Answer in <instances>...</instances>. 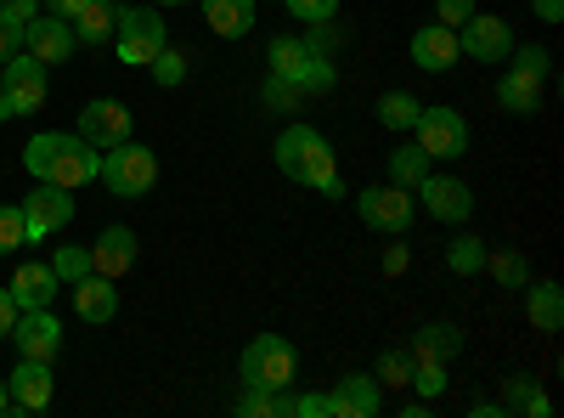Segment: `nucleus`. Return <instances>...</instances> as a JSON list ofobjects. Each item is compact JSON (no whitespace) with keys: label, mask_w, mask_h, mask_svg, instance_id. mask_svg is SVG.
Instances as JSON below:
<instances>
[{"label":"nucleus","mask_w":564,"mask_h":418,"mask_svg":"<svg viewBox=\"0 0 564 418\" xmlns=\"http://www.w3.org/2000/svg\"><path fill=\"white\" fill-rule=\"evenodd\" d=\"M265 63H271V74L294 79L305 97H316V90H334V79H339L322 45H316V40H300V34H276V40L265 45Z\"/></svg>","instance_id":"nucleus-3"},{"label":"nucleus","mask_w":564,"mask_h":418,"mask_svg":"<svg viewBox=\"0 0 564 418\" xmlns=\"http://www.w3.org/2000/svg\"><path fill=\"white\" fill-rule=\"evenodd\" d=\"M356 210H361V221H367L372 232H390V238H401V232L412 226V215H417L412 193L395 187V181H384V187H361V193H356Z\"/></svg>","instance_id":"nucleus-9"},{"label":"nucleus","mask_w":564,"mask_h":418,"mask_svg":"<svg viewBox=\"0 0 564 418\" xmlns=\"http://www.w3.org/2000/svg\"><path fill=\"white\" fill-rule=\"evenodd\" d=\"M159 7H181V0H159Z\"/></svg>","instance_id":"nucleus-51"},{"label":"nucleus","mask_w":564,"mask_h":418,"mask_svg":"<svg viewBox=\"0 0 564 418\" xmlns=\"http://www.w3.org/2000/svg\"><path fill=\"white\" fill-rule=\"evenodd\" d=\"M372 379H379V385H412V351H384L379 356V374H372Z\"/></svg>","instance_id":"nucleus-35"},{"label":"nucleus","mask_w":564,"mask_h":418,"mask_svg":"<svg viewBox=\"0 0 564 418\" xmlns=\"http://www.w3.org/2000/svg\"><path fill=\"white\" fill-rule=\"evenodd\" d=\"M7 396H12V412H45L52 407V362L23 356L18 374L7 379Z\"/></svg>","instance_id":"nucleus-15"},{"label":"nucleus","mask_w":564,"mask_h":418,"mask_svg":"<svg viewBox=\"0 0 564 418\" xmlns=\"http://www.w3.org/2000/svg\"><path fill=\"white\" fill-rule=\"evenodd\" d=\"M238 374H243L249 390H289L300 379V351H294V340H282V334H260V340L243 345Z\"/></svg>","instance_id":"nucleus-4"},{"label":"nucleus","mask_w":564,"mask_h":418,"mask_svg":"<svg viewBox=\"0 0 564 418\" xmlns=\"http://www.w3.org/2000/svg\"><path fill=\"white\" fill-rule=\"evenodd\" d=\"M265 108L282 114V119H294V114L305 108V90H300L294 79H282V74H265Z\"/></svg>","instance_id":"nucleus-31"},{"label":"nucleus","mask_w":564,"mask_h":418,"mask_svg":"<svg viewBox=\"0 0 564 418\" xmlns=\"http://www.w3.org/2000/svg\"><path fill=\"white\" fill-rule=\"evenodd\" d=\"M23 170L34 181H52V187H85V181H97L102 170V153L79 142V136H63V130H40L23 142Z\"/></svg>","instance_id":"nucleus-2"},{"label":"nucleus","mask_w":564,"mask_h":418,"mask_svg":"<svg viewBox=\"0 0 564 418\" xmlns=\"http://www.w3.org/2000/svg\"><path fill=\"white\" fill-rule=\"evenodd\" d=\"M74 29H68V18H34L29 29H23V52H34L45 68L52 63H68L74 57Z\"/></svg>","instance_id":"nucleus-17"},{"label":"nucleus","mask_w":564,"mask_h":418,"mask_svg":"<svg viewBox=\"0 0 564 418\" xmlns=\"http://www.w3.org/2000/svg\"><path fill=\"white\" fill-rule=\"evenodd\" d=\"M525 317L536 334H558L564 329V289L558 283H525Z\"/></svg>","instance_id":"nucleus-23"},{"label":"nucleus","mask_w":564,"mask_h":418,"mask_svg":"<svg viewBox=\"0 0 564 418\" xmlns=\"http://www.w3.org/2000/svg\"><path fill=\"white\" fill-rule=\"evenodd\" d=\"M327 396H334V418H379V407H384V390L372 374H345Z\"/></svg>","instance_id":"nucleus-19"},{"label":"nucleus","mask_w":564,"mask_h":418,"mask_svg":"<svg viewBox=\"0 0 564 418\" xmlns=\"http://www.w3.org/2000/svg\"><path fill=\"white\" fill-rule=\"evenodd\" d=\"M446 385H452V379H446V362H417V356H412V390H417L423 401L446 396Z\"/></svg>","instance_id":"nucleus-33"},{"label":"nucleus","mask_w":564,"mask_h":418,"mask_svg":"<svg viewBox=\"0 0 564 418\" xmlns=\"http://www.w3.org/2000/svg\"><path fill=\"white\" fill-rule=\"evenodd\" d=\"M148 68H153V79H159V85H164V90H170V85H181V79H186V57H181V52H170V45H164V52H159V57H153V63H148Z\"/></svg>","instance_id":"nucleus-37"},{"label":"nucleus","mask_w":564,"mask_h":418,"mask_svg":"<svg viewBox=\"0 0 564 418\" xmlns=\"http://www.w3.org/2000/svg\"><path fill=\"white\" fill-rule=\"evenodd\" d=\"M457 52L475 57V63H502L513 52V29L508 18H491V12H475L463 29H457Z\"/></svg>","instance_id":"nucleus-11"},{"label":"nucleus","mask_w":564,"mask_h":418,"mask_svg":"<svg viewBox=\"0 0 564 418\" xmlns=\"http://www.w3.org/2000/svg\"><path fill=\"white\" fill-rule=\"evenodd\" d=\"M300 418H334V396H322V390L300 396Z\"/></svg>","instance_id":"nucleus-42"},{"label":"nucleus","mask_w":564,"mask_h":418,"mask_svg":"<svg viewBox=\"0 0 564 418\" xmlns=\"http://www.w3.org/2000/svg\"><path fill=\"white\" fill-rule=\"evenodd\" d=\"M542 23H564V0H531Z\"/></svg>","instance_id":"nucleus-47"},{"label":"nucleus","mask_w":564,"mask_h":418,"mask_svg":"<svg viewBox=\"0 0 564 418\" xmlns=\"http://www.w3.org/2000/svg\"><path fill=\"white\" fill-rule=\"evenodd\" d=\"M0 97L12 103V114H40L45 108V63L34 52H12L0 63Z\"/></svg>","instance_id":"nucleus-7"},{"label":"nucleus","mask_w":564,"mask_h":418,"mask_svg":"<svg viewBox=\"0 0 564 418\" xmlns=\"http://www.w3.org/2000/svg\"><path fill=\"white\" fill-rule=\"evenodd\" d=\"M468 18H475V0H441L435 7V23H446V29H463Z\"/></svg>","instance_id":"nucleus-40"},{"label":"nucleus","mask_w":564,"mask_h":418,"mask_svg":"<svg viewBox=\"0 0 564 418\" xmlns=\"http://www.w3.org/2000/svg\"><path fill=\"white\" fill-rule=\"evenodd\" d=\"M74 289V317L79 322H113V311H119V289H113V277H102V271H85L79 283H68Z\"/></svg>","instance_id":"nucleus-18"},{"label":"nucleus","mask_w":564,"mask_h":418,"mask_svg":"<svg viewBox=\"0 0 564 418\" xmlns=\"http://www.w3.org/2000/svg\"><path fill=\"white\" fill-rule=\"evenodd\" d=\"M486 271L497 277L502 289H525L531 283V266H525L520 249H486Z\"/></svg>","instance_id":"nucleus-29"},{"label":"nucleus","mask_w":564,"mask_h":418,"mask_svg":"<svg viewBox=\"0 0 564 418\" xmlns=\"http://www.w3.org/2000/svg\"><path fill=\"white\" fill-rule=\"evenodd\" d=\"M113 18H119L113 0H85V7L68 18V29H74L79 45H102V40H113Z\"/></svg>","instance_id":"nucleus-24"},{"label":"nucleus","mask_w":564,"mask_h":418,"mask_svg":"<svg viewBox=\"0 0 564 418\" xmlns=\"http://www.w3.org/2000/svg\"><path fill=\"white\" fill-rule=\"evenodd\" d=\"M135 266V232L130 226H108L97 244H90V271L102 277H124Z\"/></svg>","instance_id":"nucleus-20"},{"label":"nucleus","mask_w":564,"mask_h":418,"mask_svg":"<svg viewBox=\"0 0 564 418\" xmlns=\"http://www.w3.org/2000/svg\"><path fill=\"white\" fill-rule=\"evenodd\" d=\"M0 18H7L12 29H29L40 18V0H0Z\"/></svg>","instance_id":"nucleus-39"},{"label":"nucleus","mask_w":564,"mask_h":418,"mask_svg":"<svg viewBox=\"0 0 564 418\" xmlns=\"http://www.w3.org/2000/svg\"><path fill=\"white\" fill-rule=\"evenodd\" d=\"M497 103L508 108V114H536L542 108V74H531V68H508L502 79H497Z\"/></svg>","instance_id":"nucleus-22"},{"label":"nucleus","mask_w":564,"mask_h":418,"mask_svg":"<svg viewBox=\"0 0 564 418\" xmlns=\"http://www.w3.org/2000/svg\"><path fill=\"white\" fill-rule=\"evenodd\" d=\"M430 164H435V159L423 153L417 142H412V148H395V153H390V181H395V187H406V193H417V181L430 175Z\"/></svg>","instance_id":"nucleus-28"},{"label":"nucleus","mask_w":564,"mask_h":418,"mask_svg":"<svg viewBox=\"0 0 564 418\" xmlns=\"http://www.w3.org/2000/svg\"><path fill=\"white\" fill-rule=\"evenodd\" d=\"M446 266H452L457 277H475V271H486V238H475V232H463V238H452Z\"/></svg>","instance_id":"nucleus-30"},{"label":"nucleus","mask_w":564,"mask_h":418,"mask_svg":"<svg viewBox=\"0 0 564 418\" xmlns=\"http://www.w3.org/2000/svg\"><path fill=\"white\" fill-rule=\"evenodd\" d=\"M406 351L417 362H452L463 351V329H457V322H430V329H417V340Z\"/></svg>","instance_id":"nucleus-27"},{"label":"nucleus","mask_w":564,"mask_h":418,"mask_svg":"<svg viewBox=\"0 0 564 418\" xmlns=\"http://www.w3.org/2000/svg\"><path fill=\"white\" fill-rule=\"evenodd\" d=\"M204 18L220 40H243L254 29V0H204Z\"/></svg>","instance_id":"nucleus-26"},{"label":"nucleus","mask_w":564,"mask_h":418,"mask_svg":"<svg viewBox=\"0 0 564 418\" xmlns=\"http://www.w3.org/2000/svg\"><path fill=\"white\" fill-rule=\"evenodd\" d=\"M23 244V210L18 204H0V255H12Z\"/></svg>","instance_id":"nucleus-38"},{"label":"nucleus","mask_w":564,"mask_h":418,"mask_svg":"<svg viewBox=\"0 0 564 418\" xmlns=\"http://www.w3.org/2000/svg\"><path fill=\"white\" fill-rule=\"evenodd\" d=\"M97 181L113 199H141V193H153V181H159V153L141 148V142H119V148L102 153Z\"/></svg>","instance_id":"nucleus-6"},{"label":"nucleus","mask_w":564,"mask_h":418,"mask_svg":"<svg viewBox=\"0 0 564 418\" xmlns=\"http://www.w3.org/2000/svg\"><path fill=\"white\" fill-rule=\"evenodd\" d=\"M113 40H119V63H124V68H148L164 45H170V23H164L153 7H119Z\"/></svg>","instance_id":"nucleus-5"},{"label":"nucleus","mask_w":564,"mask_h":418,"mask_svg":"<svg viewBox=\"0 0 564 418\" xmlns=\"http://www.w3.org/2000/svg\"><path fill=\"white\" fill-rule=\"evenodd\" d=\"M57 289H63V277L52 271V260H34V266H18V277H12V300H18V311H34V306H52L57 300Z\"/></svg>","instance_id":"nucleus-21"},{"label":"nucleus","mask_w":564,"mask_h":418,"mask_svg":"<svg viewBox=\"0 0 564 418\" xmlns=\"http://www.w3.org/2000/svg\"><path fill=\"white\" fill-rule=\"evenodd\" d=\"M12 52H23V29H12L7 18H0V63H7Z\"/></svg>","instance_id":"nucleus-44"},{"label":"nucleus","mask_w":564,"mask_h":418,"mask_svg":"<svg viewBox=\"0 0 564 418\" xmlns=\"http://www.w3.org/2000/svg\"><path fill=\"white\" fill-rule=\"evenodd\" d=\"M417 193H423V210H430L435 221H446V226H463L468 215H475V193H468V181H457V175H423L417 181Z\"/></svg>","instance_id":"nucleus-12"},{"label":"nucleus","mask_w":564,"mask_h":418,"mask_svg":"<svg viewBox=\"0 0 564 418\" xmlns=\"http://www.w3.org/2000/svg\"><path fill=\"white\" fill-rule=\"evenodd\" d=\"M52 271L63 277V283H79V277L90 271V249H79V244H63V249L52 255Z\"/></svg>","instance_id":"nucleus-34"},{"label":"nucleus","mask_w":564,"mask_h":418,"mask_svg":"<svg viewBox=\"0 0 564 418\" xmlns=\"http://www.w3.org/2000/svg\"><path fill=\"white\" fill-rule=\"evenodd\" d=\"M12 340H18V356H34V362H52L63 351V322L52 317V306H34V311H18L12 322Z\"/></svg>","instance_id":"nucleus-13"},{"label":"nucleus","mask_w":564,"mask_h":418,"mask_svg":"<svg viewBox=\"0 0 564 418\" xmlns=\"http://www.w3.org/2000/svg\"><path fill=\"white\" fill-rule=\"evenodd\" d=\"M45 7H52V18H74V12L85 7V0H45Z\"/></svg>","instance_id":"nucleus-48"},{"label":"nucleus","mask_w":564,"mask_h":418,"mask_svg":"<svg viewBox=\"0 0 564 418\" xmlns=\"http://www.w3.org/2000/svg\"><path fill=\"white\" fill-rule=\"evenodd\" d=\"M12 407V396H7V379H0V412H7Z\"/></svg>","instance_id":"nucleus-50"},{"label":"nucleus","mask_w":564,"mask_h":418,"mask_svg":"<svg viewBox=\"0 0 564 418\" xmlns=\"http://www.w3.org/2000/svg\"><path fill=\"white\" fill-rule=\"evenodd\" d=\"M271 159H276V170L289 175V181H300V187H316V193H327V199H345L339 153H334V142H327L322 130H311V125H289V130L276 136Z\"/></svg>","instance_id":"nucleus-1"},{"label":"nucleus","mask_w":564,"mask_h":418,"mask_svg":"<svg viewBox=\"0 0 564 418\" xmlns=\"http://www.w3.org/2000/svg\"><path fill=\"white\" fill-rule=\"evenodd\" d=\"M7 119H18V114H12V103H7V97H0V125H7Z\"/></svg>","instance_id":"nucleus-49"},{"label":"nucleus","mask_w":564,"mask_h":418,"mask_svg":"<svg viewBox=\"0 0 564 418\" xmlns=\"http://www.w3.org/2000/svg\"><path fill=\"white\" fill-rule=\"evenodd\" d=\"M18 210H23V244L52 238V232H63V226L74 221V199H68V187H52V181H40V187H34Z\"/></svg>","instance_id":"nucleus-8"},{"label":"nucleus","mask_w":564,"mask_h":418,"mask_svg":"<svg viewBox=\"0 0 564 418\" xmlns=\"http://www.w3.org/2000/svg\"><path fill=\"white\" fill-rule=\"evenodd\" d=\"M238 412H243V418H271V390H249V396L238 401Z\"/></svg>","instance_id":"nucleus-43"},{"label":"nucleus","mask_w":564,"mask_h":418,"mask_svg":"<svg viewBox=\"0 0 564 418\" xmlns=\"http://www.w3.org/2000/svg\"><path fill=\"white\" fill-rule=\"evenodd\" d=\"M417 148L430 159H463L468 153V125L452 108H417Z\"/></svg>","instance_id":"nucleus-10"},{"label":"nucleus","mask_w":564,"mask_h":418,"mask_svg":"<svg viewBox=\"0 0 564 418\" xmlns=\"http://www.w3.org/2000/svg\"><path fill=\"white\" fill-rule=\"evenodd\" d=\"M412 63H417L423 74H446V68H457V63H463V52H457V29H446V23H423V29L412 34Z\"/></svg>","instance_id":"nucleus-16"},{"label":"nucleus","mask_w":564,"mask_h":418,"mask_svg":"<svg viewBox=\"0 0 564 418\" xmlns=\"http://www.w3.org/2000/svg\"><path fill=\"white\" fill-rule=\"evenodd\" d=\"M406 266H412V255H406V244H390V249H384V271H390V277H401Z\"/></svg>","instance_id":"nucleus-46"},{"label":"nucleus","mask_w":564,"mask_h":418,"mask_svg":"<svg viewBox=\"0 0 564 418\" xmlns=\"http://www.w3.org/2000/svg\"><path fill=\"white\" fill-rule=\"evenodd\" d=\"M79 142H90L97 153H108V148L130 142V108H124V103H113V97L90 103V108L79 114Z\"/></svg>","instance_id":"nucleus-14"},{"label":"nucleus","mask_w":564,"mask_h":418,"mask_svg":"<svg viewBox=\"0 0 564 418\" xmlns=\"http://www.w3.org/2000/svg\"><path fill=\"white\" fill-rule=\"evenodd\" d=\"M12 322H18V300L12 289H0V340H12Z\"/></svg>","instance_id":"nucleus-45"},{"label":"nucleus","mask_w":564,"mask_h":418,"mask_svg":"<svg viewBox=\"0 0 564 418\" xmlns=\"http://www.w3.org/2000/svg\"><path fill=\"white\" fill-rule=\"evenodd\" d=\"M508 57H513V68H531V74H542V79H547V68H553V63H547V45H525V52H508Z\"/></svg>","instance_id":"nucleus-41"},{"label":"nucleus","mask_w":564,"mask_h":418,"mask_svg":"<svg viewBox=\"0 0 564 418\" xmlns=\"http://www.w3.org/2000/svg\"><path fill=\"white\" fill-rule=\"evenodd\" d=\"M417 97H406V90H390V97H379V125L384 130H412L417 125Z\"/></svg>","instance_id":"nucleus-32"},{"label":"nucleus","mask_w":564,"mask_h":418,"mask_svg":"<svg viewBox=\"0 0 564 418\" xmlns=\"http://www.w3.org/2000/svg\"><path fill=\"white\" fill-rule=\"evenodd\" d=\"M497 412H531V418H547L553 401H547V390H542L531 374H513V379H502V401H497Z\"/></svg>","instance_id":"nucleus-25"},{"label":"nucleus","mask_w":564,"mask_h":418,"mask_svg":"<svg viewBox=\"0 0 564 418\" xmlns=\"http://www.w3.org/2000/svg\"><path fill=\"white\" fill-rule=\"evenodd\" d=\"M294 18H305V29H316V23H334L339 18V0H282Z\"/></svg>","instance_id":"nucleus-36"}]
</instances>
